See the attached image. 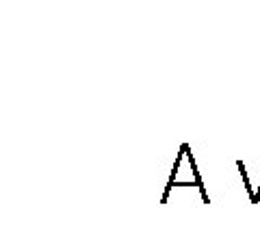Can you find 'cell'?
Returning <instances> with one entry per match:
<instances>
[{"instance_id":"cell-1","label":"cell","mask_w":260,"mask_h":234,"mask_svg":"<svg viewBox=\"0 0 260 234\" xmlns=\"http://www.w3.org/2000/svg\"><path fill=\"white\" fill-rule=\"evenodd\" d=\"M176 187H195L200 189L202 197H204V204H208V195H206V189H204V182H202V176L198 172V165H195V158L191 154V148L189 143H182L180 145V152L176 156V163H174V172L169 176L167 180V187H165V193H162V204H167L169 199V193Z\"/></svg>"}]
</instances>
